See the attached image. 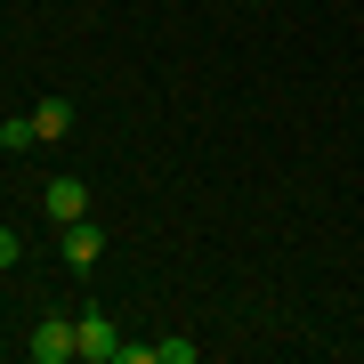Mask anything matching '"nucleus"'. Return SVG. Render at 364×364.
Returning <instances> with one entry per match:
<instances>
[{
    "label": "nucleus",
    "mask_w": 364,
    "mask_h": 364,
    "mask_svg": "<svg viewBox=\"0 0 364 364\" xmlns=\"http://www.w3.org/2000/svg\"><path fill=\"white\" fill-rule=\"evenodd\" d=\"M33 130H41V146L73 138V97H41V105H33Z\"/></svg>",
    "instance_id": "39448f33"
},
{
    "label": "nucleus",
    "mask_w": 364,
    "mask_h": 364,
    "mask_svg": "<svg viewBox=\"0 0 364 364\" xmlns=\"http://www.w3.org/2000/svg\"><path fill=\"white\" fill-rule=\"evenodd\" d=\"M0 146H9V154H25V146H41V130H33V114H16V122H0Z\"/></svg>",
    "instance_id": "423d86ee"
},
{
    "label": "nucleus",
    "mask_w": 364,
    "mask_h": 364,
    "mask_svg": "<svg viewBox=\"0 0 364 364\" xmlns=\"http://www.w3.org/2000/svg\"><path fill=\"white\" fill-rule=\"evenodd\" d=\"M203 348H195V340H154V364H195Z\"/></svg>",
    "instance_id": "0eeeda50"
},
{
    "label": "nucleus",
    "mask_w": 364,
    "mask_h": 364,
    "mask_svg": "<svg viewBox=\"0 0 364 364\" xmlns=\"http://www.w3.org/2000/svg\"><path fill=\"white\" fill-rule=\"evenodd\" d=\"M73 340H81V364H114L122 356V340H114V324H105V308H90L73 324Z\"/></svg>",
    "instance_id": "f03ea898"
},
{
    "label": "nucleus",
    "mask_w": 364,
    "mask_h": 364,
    "mask_svg": "<svg viewBox=\"0 0 364 364\" xmlns=\"http://www.w3.org/2000/svg\"><path fill=\"white\" fill-rule=\"evenodd\" d=\"M57 235H65V267H81V275H90V267L105 259V235H97L90 219H73V227H57Z\"/></svg>",
    "instance_id": "20e7f679"
},
{
    "label": "nucleus",
    "mask_w": 364,
    "mask_h": 364,
    "mask_svg": "<svg viewBox=\"0 0 364 364\" xmlns=\"http://www.w3.org/2000/svg\"><path fill=\"white\" fill-rule=\"evenodd\" d=\"M16 259H25V235H16V227H0V275H9Z\"/></svg>",
    "instance_id": "6e6552de"
},
{
    "label": "nucleus",
    "mask_w": 364,
    "mask_h": 364,
    "mask_svg": "<svg viewBox=\"0 0 364 364\" xmlns=\"http://www.w3.org/2000/svg\"><path fill=\"white\" fill-rule=\"evenodd\" d=\"M73 356H81L73 324H57V316H41V324H33V364H73Z\"/></svg>",
    "instance_id": "7ed1b4c3"
},
{
    "label": "nucleus",
    "mask_w": 364,
    "mask_h": 364,
    "mask_svg": "<svg viewBox=\"0 0 364 364\" xmlns=\"http://www.w3.org/2000/svg\"><path fill=\"white\" fill-rule=\"evenodd\" d=\"M41 219H49V227L90 219V186H81V178H49V186H41Z\"/></svg>",
    "instance_id": "f257e3e1"
}]
</instances>
